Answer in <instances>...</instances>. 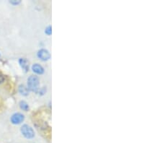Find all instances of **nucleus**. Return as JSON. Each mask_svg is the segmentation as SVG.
I'll return each mask as SVG.
<instances>
[{"label":"nucleus","mask_w":162,"mask_h":143,"mask_svg":"<svg viewBox=\"0 0 162 143\" xmlns=\"http://www.w3.org/2000/svg\"><path fill=\"white\" fill-rule=\"evenodd\" d=\"M19 105H20V108L22 109V110L25 111H27L29 110V106H28V104L25 102V101H20L19 104Z\"/></svg>","instance_id":"obj_8"},{"label":"nucleus","mask_w":162,"mask_h":143,"mask_svg":"<svg viewBox=\"0 0 162 143\" xmlns=\"http://www.w3.org/2000/svg\"><path fill=\"white\" fill-rule=\"evenodd\" d=\"M32 70L35 72V73L38 74V75H42L44 73V68L39 64H34L32 66Z\"/></svg>","instance_id":"obj_5"},{"label":"nucleus","mask_w":162,"mask_h":143,"mask_svg":"<svg viewBox=\"0 0 162 143\" xmlns=\"http://www.w3.org/2000/svg\"><path fill=\"white\" fill-rule=\"evenodd\" d=\"M4 81V77L1 74H0V83L3 82Z\"/></svg>","instance_id":"obj_11"},{"label":"nucleus","mask_w":162,"mask_h":143,"mask_svg":"<svg viewBox=\"0 0 162 143\" xmlns=\"http://www.w3.org/2000/svg\"><path fill=\"white\" fill-rule=\"evenodd\" d=\"M25 119V116L20 113H15L11 116V122L13 124H20Z\"/></svg>","instance_id":"obj_4"},{"label":"nucleus","mask_w":162,"mask_h":143,"mask_svg":"<svg viewBox=\"0 0 162 143\" xmlns=\"http://www.w3.org/2000/svg\"><path fill=\"white\" fill-rule=\"evenodd\" d=\"M45 33H46L47 35H48V36H50V34L52 33V27H51V26L49 25V26H48V27L45 28Z\"/></svg>","instance_id":"obj_9"},{"label":"nucleus","mask_w":162,"mask_h":143,"mask_svg":"<svg viewBox=\"0 0 162 143\" xmlns=\"http://www.w3.org/2000/svg\"><path fill=\"white\" fill-rule=\"evenodd\" d=\"M20 131L22 132V135L25 137L27 139H33L35 137V132L34 130H33L31 127H30L27 124H24L22 126L20 129Z\"/></svg>","instance_id":"obj_2"},{"label":"nucleus","mask_w":162,"mask_h":143,"mask_svg":"<svg viewBox=\"0 0 162 143\" xmlns=\"http://www.w3.org/2000/svg\"><path fill=\"white\" fill-rule=\"evenodd\" d=\"M39 79L36 75H31L27 79V88L29 90L38 93L39 90Z\"/></svg>","instance_id":"obj_1"},{"label":"nucleus","mask_w":162,"mask_h":143,"mask_svg":"<svg viewBox=\"0 0 162 143\" xmlns=\"http://www.w3.org/2000/svg\"><path fill=\"white\" fill-rule=\"evenodd\" d=\"M19 63L20 67H22V70H24L25 72H27L29 70V64L28 61H27V59H24V58H21L19 60Z\"/></svg>","instance_id":"obj_6"},{"label":"nucleus","mask_w":162,"mask_h":143,"mask_svg":"<svg viewBox=\"0 0 162 143\" xmlns=\"http://www.w3.org/2000/svg\"><path fill=\"white\" fill-rule=\"evenodd\" d=\"M38 57L42 61H48L50 58V54L47 49H40L38 51Z\"/></svg>","instance_id":"obj_3"},{"label":"nucleus","mask_w":162,"mask_h":143,"mask_svg":"<svg viewBox=\"0 0 162 143\" xmlns=\"http://www.w3.org/2000/svg\"><path fill=\"white\" fill-rule=\"evenodd\" d=\"M19 92L21 95H25V96L29 94L28 88H27V87L24 85H20L19 86Z\"/></svg>","instance_id":"obj_7"},{"label":"nucleus","mask_w":162,"mask_h":143,"mask_svg":"<svg viewBox=\"0 0 162 143\" xmlns=\"http://www.w3.org/2000/svg\"><path fill=\"white\" fill-rule=\"evenodd\" d=\"M10 3H11L12 4H14V5H17V4H18L20 3V1H16V0H13V1H10Z\"/></svg>","instance_id":"obj_10"}]
</instances>
